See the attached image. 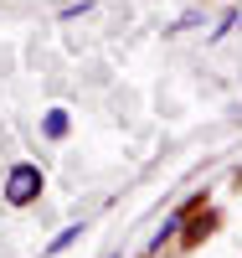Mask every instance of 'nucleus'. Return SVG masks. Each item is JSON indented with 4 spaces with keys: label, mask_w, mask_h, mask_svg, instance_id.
<instances>
[{
    "label": "nucleus",
    "mask_w": 242,
    "mask_h": 258,
    "mask_svg": "<svg viewBox=\"0 0 242 258\" xmlns=\"http://www.w3.org/2000/svg\"><path fill=\"white\" fill-rule=\"evenodd\" d=\"M47 135H52V140L67 135V114H62V109H52V114H47Z\"/></svg>",
    "instance_id": "2"
},
{
    "label": "nucleus",
    "mask_w": 242,
    "mask_h": 258,
    "mask_svg": "<svg viewBox=\"0 0 242 258\" xmlns=\"http://www.w3.org/2000/svg\"><path fill=\"white\" fill-rule=\"evenodd\" d=\"M36 191H41V170H36V165H11V176H6V202H11V207H26V202H36Z\"/></svg>",
    "instance_id": "1"
},
{
    "label": "nucleus",
    "mask_w": 242,
    "mask_h": 258,
    "mask_svg": "<svg viewBox=\"0 0 242 258\" xmlns=\"http://www.w3.org/2000/svg\"><path fill=\"white\" fill-rule=\"evenodd\" d=\"M77 232H83V227H62L57 238L47 243V253H62V248H67V243H77Z\"/></svg>",
    "instance_id": "3"
}]
</instances>
